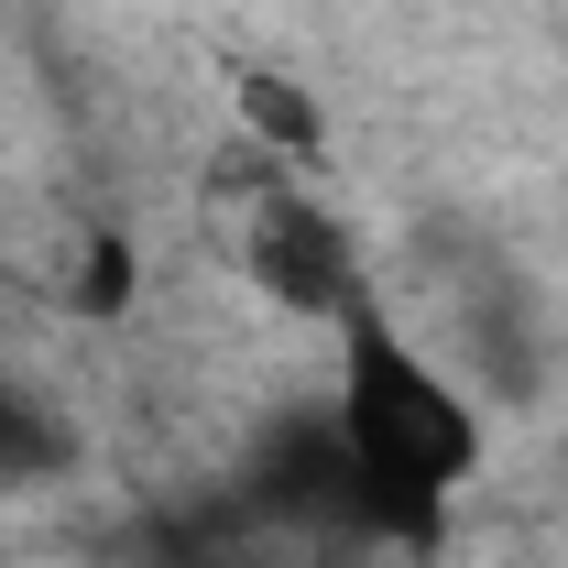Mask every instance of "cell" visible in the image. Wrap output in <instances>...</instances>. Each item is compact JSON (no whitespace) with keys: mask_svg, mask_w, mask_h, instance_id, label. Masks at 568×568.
<instances>
[{"mask_svg":"<svg viewBox=\"0 0 568 568\" xmlns=\"http://www.w3.org/2000/svg\"><path fill=\"white\" fill-rule=\"evenodd\" d=\"M328 339H339L328 426H339V470H351V536L426 558L481 470V394L383 295H361Z\"/></svg>","mask_w":568,"mask_h":568,"instance_id":"6da1fadb","label":"cell"},{"mask_svg":"<svg viewBox=\"0 0 568 568\" xmlns=\"http://www.w3.org/2000/svg\"><path fill=\"white\" fill-rule=\"evenodd\" d=\"M241 274H252V295H263V306L306 317V328H339L361 295H372L351 219L328 209L306 175H274V186L252 197V219H241Z\"/></svg>","mask_w":568,"mask_h":568,"instance_id":"7a4b0ae2","label":"cell"},{"mask_svg":"<svg viewBox=\"0 0 568 568\" xmlns=\"http://www.w3.org/2000/svg\"><path fill=\"white\" fill-rule=\"evenodd\" d=\"M252 503L284 514V525H339V536H351V470H339V426H328V405H306V416H284L274 437H263Z\"/></svg>","mask_w":568,"mask_h":568,"instance_id":"3957f363","label":"cell"},{"mask_svg":"<svg viewBox=\"0 0 568 568\" xmlns=\"http://www.w3.org/2000/svg\"><path fill=\"white\" fill-rule=\"evenodd\" d=\"M67 470H77V426L55 416L44 383H22L0 361V493H55Z\"/></svg>","mask_w":568,"mask_h":568,"instance_id":"277c9868","label":"cell"},{"mask_svg":"<svg viewBox=\"0 0 568 568\" xmlns=\"http://www.w3.org/2000/svg\"><path fill=\"white\" fill-rule=\"evenodd\" d=\"M241 132L274 153V175H317V153H328V121H317V99H306L295 77H274V67L241 77Z\"/></svg>","mask_w":568,"mask_h":568,"instance_id":"5b68a950","label":"cell"},{"mask_svg":"<svg viewBox=\"0 0 568 568\" xmlns=\"http://www.w3.org/2000/svg\"><path fill=\"white\" fill-rule=\"evenodd\" d=\"M77 306H88V317H121V306H132V241H121V230H88V263H77Z\"/></svg>","mask_w":568,"mask_h":568,"instance_id":"8992f818","label":"cell"}]
</instances>
